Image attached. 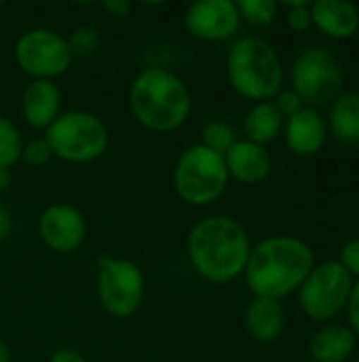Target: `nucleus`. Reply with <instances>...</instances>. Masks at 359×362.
I'll list each match as a JSON object with an SVG mask.
<instances>
[{"mask_svg": "<svg viewBox=\"0 0 359 362\" xmlns=\"http://www.w3.org/2000/svg\"><path fill=\"white\" fill-rule=\"evenodd\" d=\"M315 265V252L305 240L271 235L252 246L243 278L254 297L281 301L303 286Z\"/></svg>", "mask_w": 359, "mask_h": 362, "instance_id": "nucleus-1", "label": "nucleus"}, {"mask_svg": "<svg viewBox=\"0 0 359 362\" xmlns=\"http://www.w3.org/2000/svg\"><path fill=\"white\" fill-rule=\"evenodd\" d=\"M186 252L193 269L203 280L224 284L243 276L252 252V240L237 218L212 214L190 229Z\"/></svg>", "mask_w": 359, "mask_h": 362, "instance_id": "nucleus-2", "label": "nucleus"}, {"mask_svg": "<svg viewBox=\"0 0 359 362\" xmlns=\"http://www.w3.org/2000/svg\"><path fill=\"white\" fill-rule=\"evenodd\" d=\"M133 119L157 134L182 127L193 110V93L184 78L167 68H146L129 85Z\"/></svg>", "mask_w": 359, "mask_h": 362, "instance_id": "nucleus-3", "label": "nucleus"}, {"mask_svg": "<svg viewBox=\"0 0 359 362\" xmlns=\"http://www.w3.org/2000/svg\"><path fill=\"white\" fill-rule=\"evenodd\" d=\"M226 76L235 93L245 100L271 102L284 89V66L271 42L243 36L233 42L226 57Z\"/></svg>", "mask_w": 359, "mask_h": 362, "instance_id": "nucleus-4", "label": "nucleus"}, {"mask_svg": "<svg viewBox=\"0 0 359 362\" xmlns=\"http://www.w3.org/2000/svg\"><path fill=\"white\" fill-rule=\"evenodd\" d=\"M44 140L49 142L53 157L68 163H91L108 151L110 134L97 115L68 110L44 129Z\"/></svg>", "mask_w": 359, "mask_h": 362, "instance_id": "nucleus-5", "label": "nucleus"}, {"mask_svg": "<svg viewBox=\"0 0 359 362\" xmlns=\"http://www.w3.org/2000/svg\"><path fill=\"white\" fill-rule=\"evenodd\" d=\"M229 170L224 155H218L203 144L188 146L176 163L174 187L182 202L203 208L218 202L229 187Z\"/></svg>", "mask_w": 359, "mask_h": 362, "instance_id": "nucleus-6", "label": "nucleus"}, {"mask_svg": "<svg viewBox=\"0 0 359 362\" xmlns=\"http://www.w3.org/2000/svg\"><path fill=\"white\" fill-rule=\"evenodd\" d=\"M292 89L305 106L315 108L341 95L345 72L339 57L328 47H307L292 64Z\"/></svg>", "mask_w": 359, "mask_h": 362, "instance_id": "nucleus-7", "label": "nucleus"}, {"mask_svg": "<svg viewBox=\"0 0 359 362\" xmlns=\"http://www.w3.org/2000/svg\"><path fill=\"white\" fill-rule=\"evenodd\" d=\"M95 288L104 312L121 320L131 318L144 301V272L138 263L129 259L99 255Z\"/></svg>", "mask_w": 359, "mask_h": 362, "instance_id": "nucleus-8", "label": "nucleus"}, {"mask_svg": "<svg viewBox=\"0 0 359 362\" xmlns=\"http://www.w3.org/2000/svg\"><path fill=\"white\" fill-rule=\"evenodd\" d=\"M353 284L355 280L339 261H324L315 265L298 288V301L305 316L313 322H330L347 310Z\"/></svg>", "mask_w": 359, "mask_h": 362, "instance_id": "nucleus-9", "label": "nucleus"}, {"mask_svg": "<svg viewBox=\"0 0 359 362\" xmlns=\"http://www.w3.org/2000/svg\"><path fill=\"white\" fill-rule=\"evenodd\" d=\"M72 59L68 38L51 28H32L15 42V62L32 81H55L70 70Z\"/></svg>", "mask_w": 359, "mask_h": 362, "instance_id": "nucleus-10", "label": "nucleus"}, {"mask_svg": "<svg viewBox=\"0 0 359 362\" xmlns=\"http://www.w3.org/2000/svg\"><path fill=\"white\" fill-rule=\"evenodd\" d=\"M241 17L233 0H197L184 13L186 32L203 42H222L239 32Z\"/></svg>", "mask_w": 359, "mask_h": 362, "instance_id": "nucleus-11", "label": "nucleus"}, {"mask_svg": "<svg viewBox=\"0 0 359 362\" xmlns=\"http://www.w3.org/2000/svg\"><path fill=\"white\" fill-rule=\"evenodd\" d=\"M38 233L53 252L70 255L78 250L87 238V223L78 208L70 204H53L38 218Z\"/></svg>", "mask_w": 359, "mask_h": 362, "instance_id": "nucleus-12", "label": "nucleus"}, {"mask_svg": "<svg viewBox=\"0 0 359 362\" xmlns=\"http://www.w3.org/2000/svg\"><path fill=\"white\" fill-rule=\"evenodd\" d=\"M284 136L288 148L298 157L317 155L328 140V123L315 108H300L284 121Z\"/></svg>", "mask_w": 359, "mask_h": 362, "instance_id": "nucleus-13", "label": "nucleus"}, {"mask_svg": "<svg viewBox=\"0 0 359 362\" xmlns=\"http://www.w3.org/2000/svg\"><path fill=\"white\" fill-rule=\"evenodd\" d=\"M21 115L32 129H49L61 115V91L55 81H30L21 93Z\"/></svg>", "mask_w": 359, "mask_h": 362, "instance_id": "nucleus-14", "label": "nucleus"}, {"mask_svg": "<svg viewBox=\"0 0 359 362\" xmlns=\"http://www.w3.org/2000/svg\"><path fill=\"white\" fill-rule=\"evenodd\" d=\"M229 176L241 185H258L269 178L273 170V159L267 146L254 144L250 140H237L233 148L224 155Z\"/></svg>", "mask_w": 359, "mask_h": 362, "instance_id": "nucleus-15", "label": "nucleus"}, {"mask_svg": "<svg viewBox=\"0 0 359 362\" xmlns=\"http://www.w3.org/2000/svg\"><path fill=\"white\" fill-rule=\"evenodd\" d=\"M311 19L322 34L334 40L351 38L359 30V8L349 0L311 2Z\"/></svg>", "mask_w": 359, "mask_h": 362, "instance_id": "nucleus-16", "label": "nucleus"}, {"mask_svg": "<svg viewBox=\"0 0 359 362\" xmlns=\"http://www.w3.org/2000/svg\"><path fill=\"white\" fill-rule=\"evenodd\" d=\"M245 331L258 344H273L281 337L286 329V310L281 301L254 297L245 308Z\"/></svg>", "mask_w": 359, "mask_h": 362, "instance_id": "nucleus-17", "label": "nucleus"}, {"mask_svg": "<svg viewBox=\"0 0 359 362\" xmlns=\"http://www.w3.org/2000/svg\"><path fill=\"white\" fill-rule=\"evenodd\" d=\"M358 337L345 325H324L309 341V354L315 362H345L355 352Z\"/></svg>", "mask_w": 359, "mask_h": 362, "instance_id": "nucleus-18", "label": "nucleus"}, {"mask_svg": "<svg viewBox=\"0 0 359 362\" xmlns=\"http://www.w3.org/2000/svg\"><path fill=\"white\" fill-rule=\"evenodd\" d=\"M284 121L286 119L281 117V112L275 108L273 102H258L248 110L243 119L245 140L267 146L279 138V134L284 132Z\"/></svg>", "mask_w": 359, "mask_h": 362, "instance_id": "nucleus-19", "label": "nucleus"}, {"mask_svg": "<svg viewBox=\"0 0 359 362\" xmlns=\"http://www.w3.org/2000/svg\"><path fill=\"white\" fill-rule=\"evenodd\" d=\"M326 123L336 140L345 144H359V91L341 93L332 102Z\"/></svg>", "mask_w": 359, "mask_h": 362, "instance_id": "nucleus-20", "label": "nucleus"}, {"mask_svg": "<svg viewBox=\"0 0 359 362\" xmlns=\"http://www.w3.org/2000/svg\"><path fill=\"white\" fill-rule=\"evenodd\" d=\"M237 132L231 123L226 121H220V119H214V121H207L201 129V142L205 148L218 153V155H226L233 144L237 142Z\"/></svg>", "mask_w": 359, "mask_h": 362, "instance_id": "nucleus-21", "label": "nucleus"}, {"mask_svg": "<svg viewBox=\"0 0 359 362\" xmlns=\"http://www.w3.org/2000/svg\"><path fill=\"white\" fill-rule=\"evenodd\" d=\"M23 151V138L19 127L0 115V168L11 170L17 161H21Z\"/></svg>", "mask_w": 359, "mask_h": 362, "instance_id": "nucleus-22", "label": "nucleus"}, {"mask_svg": "<svg viewBox=\"0 0 359 362\" xmlns=\"http://www.w3.org/2000/svg\"><path fill=\"white\" fill-rule=\"evenodd\" d=\"M237 11H239L241 21L264 28V25H271L277 19L279 4L275 0H239Z\"/></svg>", "mask_w": 359, "mask_h": 362, "instance_id": "nucleus-23", "label": "nucleus"}, {"mask_svg": "<svg viewBox=\"0 0 359 362\" xmlns=\"http://www.w3.org/2000/svg\"><path fill=\"white\" fill-rule=\"evenodd\" d=\"M66 38L74 57H91L102 45V36L93 25H78Z\"/></svg>", "mask_w": 359, "mask_h": 362, "instance_id": "nucleus-24", "label": "nucleus"}, {"mask_svg": "<svg viewBox=\"0 0 359 362\" xmlns=\"http://www.w3.org/2000/svg\"><path fill=\"white\" fill-rule=\"evenodd\" d=\"M53 159L51 146L49 142L42 138H34L30 142H23V151H21V161L32 165V168H42Z\"/></svg>", "mask_w": 359, "mask_h": 362, "instance_id": "nucleus-25", "label": "nucleus"}, {"mask_svg": "<svg viewBox=\"0 0 359 362\" xmlns=\"http://www.w3.org/2000/svg\"><path fill=\"white\" fill-rule=\"evenodd\" d=\"M286 23L292 32H307L313 25L309 2H290L286 11Z\"/></svg>", "mask_w": 359, "mask_h": 362, "instance_id": "nucleus-26", "label": "nucleus"}, {"mask_svg": "<svg viewBox=\"0 0 359 362\" xmlns=\"http://www.w3.org/2000/svg\"><path fill=\"white\" fill-rule=\"evenodd\" d=\"M339 263L343 265V269L355 280H359V238H353L349 242L343 244L341 252H339Z\"/></svg>", "mask_w": 359, "mask_h": 362, "instance_id": "nucleus-27", "label": "nucleus"}, {"mask_svg": "<svg viewBox=\"0 0 359 362\" xmlns=\"http://www.w3.org/2000/svg\"><path fill=\"white\" fill-rule=\"evenodd\" d=\"M273 104H275V108L281 112V117L284 119H288V117H292V115H296L300 108H305V104H303V100L298 98V93L290 87V89H281L273 100H271Z\"/></svg>", "mask_w": 359, "mask_h": 362, "instance_id": "nucleus-28", "label": "nucleus"}, {"mask_svg": "<svg viewBox=\"0 0 359 362\" xmlns=\"http://www.w3.org/2000/svg\"><path fill=\"white\" fill-rule=\"evenodd\" d=\"M347 314H349V329L359 339V280L353 284V291L347 303Z\"/></svg>", "mask_w": 359, "mask_h": 362, "instance_id": "nucleus-29", "label": "nucleus"}, {"mask_svg": "<svg viewBox=\"0 0 359 362\" xmlns=\"http://www.w3.org/2000/svg\"><path fill=\"white\" fill-rule=\"evenodd\" d=\"M131 2L127 0H106L102 2V11L108 13L110 17H116V19H123V17H129L131 15Z\"/></svg>", "mask_w": 359, "mask_h": 362, "instance_id": "nucleus-30", "label": "nucleus"}, {"mask_svg": "<svg viewBox=\"0 0 359 362\" xmlns=\"http://www.w3.org/2000/svg\"><path fill=\"white\" fill-rule=\"evenodd\" d=\"M49 362H87V358L80 352L72 350V348H61V350L51 354Z\"/></svg>", "mask_w": 359, "mask_h": 362, "instance_id": "nucleus-31", "label": "nucleus"}, {"mask_svg": "<svg viewBox=\"0 0 359 362\" xmlns=\"http://www.w3.org/2000/svg\"><path fill=\"white\" fill-rule=\"evenodd\" d=\"M11 231H13V221H11V214H8L4 208H0V242H4V240L11 235Z\"/></svg>", "mask_w": 359, "mask_h": 362, "instance_id": "nucleus-32", "label": "nucleus"}, {"mask_svg": "<svg viewBox=\"0 0 359 362\" xmlns=\"http://www.w3.org/2000/svg\"><path fill=\"white\" fill-rule=\"evenodd\" d=\"M13 182V176H11V170H2L0 168V191H6Z\"/></svg>", "mask_w": 359, "mask_h": 362, "instance_id": "nucleus-33", "label": "nucleus"}, {"mask_svg": "<svg viewBox=\"0 0 359 362\" xmlns=\"http://www.w3.org/2000/svg\"><path fill=\"white\" fill-rule=\"evenodd\" d=\"M0 362H11V352L6 348V344L0 339Z\"/></svg>", "mask_w": 359, "mask_h": 362, "instance_id": "nucleus-34", "label": "nucleus"}, {"mask_svg": "<svg viewBox=\"0 0 359 362\" xmlns=\"http://www.w3.org/2000/svg\"><path fill=\"white\" fill-rule=\"evenodd\" d=\"M355 362H359V356H358V361H355Z\"/></svg>", "mask_w": 359, "mask_h": 362, "instance_id": "nucleus-35", "label": "nucleus"}, {"mask_svg": "<svg viewBox=\"0 0 359 362\" xmlns=\"http://www.w3.org/2000/svg\"><path fill=\"white\" fill-rule=\"evenodd\" d=\"M0 6H2V2H0Z\"/></svg>", "mask_w": 359, "mask_h": 362, "instance_id": "nucleus-36", "label": "nucleus"}]
</instances>
